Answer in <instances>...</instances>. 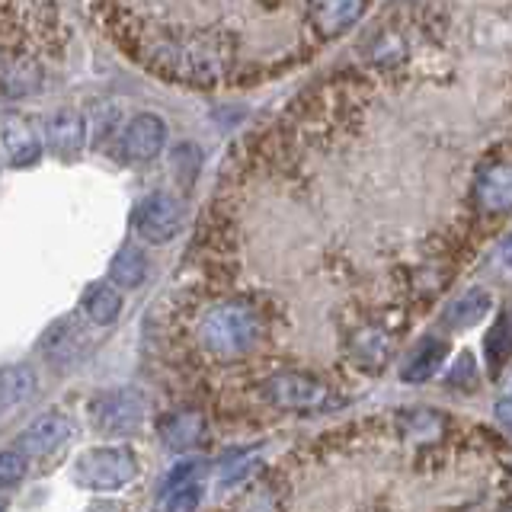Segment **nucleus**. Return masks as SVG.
<instances>
[{
	"label": "nucleus",
	"mask_w": 512,
	"mask_h": 512,
	"mask_svg": "<svg viewBox=\"0 0 512 512\" xmlns=\"http://www.w3.org/2000/svg\"><path fill=\"white\" fill-rule=\"evenodd\" d=\"M260 317L250 311L247 304H218L199 324V340L202 346L218 359H237L250 352L260 340Z\"/></svg>",
	"instance_id": "f257e3e1"
},
{
	"label": "nucleus",
	"mask_w": 512,
	"mask_h": 512,
	"mask_svg": "<svg viewBox=\"0 0 512 512\" xmlns=\"http://www.w3.org/2000/svg\"><path fill=\"white\" fill-rule=\"evenodd\" d=\"M71 477H74V484L84 490L112 493V490L128 487L138 477V458L132 448H125V445L90 448V452L77 458Z\"/></svg>",
	"instance_id": "f03ea898"
},
{
	"label": "nucleus",
	"mask_w": 512,
	"mask_h": 512,
	"mask_svg": "<svg viewBox=\"0 0 512 512\" xmlns=\"http://www.w3.org/2000/svg\"><path fill=\"white\" fill-rule=\"evenodd\" d=\"M144 420V397L135 388H116L93 397V426L106 436H128Z\"/></svg>",
	"instance_id": "7ed1b4c3"
},
{
	"label": "nucleus",
	"mask_w": 512,
	"mask_h": 512,
	"mask_svg": "<svg viewBox=\"0 0 512 512\" xmlns=\"http://www.w3.org/2000/svg\"><path fill=\"white\" fill-rule=\"evenodd\" d=\"M183 221H186V212L180 199H173L170 192H151L135 212V231L148 240V244H167V240H173L183 231Z\"/></svg>",
	"instance_id": "20e7f679"
},
{
	"label": "nucleus",
	"mask_w": 512,
	"mask_h": 512,
	"mask_svg": "<svg viewBox=\"0 0 512 512\" xmlns=\"http://www.w3.org/2000/svg\"><path fill=\"white\" fill-rule=\"evenodd\" d=\"M263 394L269 404H276L282 410H317L330 400L324 384L311 375H298V372H285V375L269 378L263 384Z\"/></svg>",
	"instance_id": "39448f33"
},
{
	"label": "nucleus",
	"mask_w": 512,
	"mask_h": 512,
	"mask_svg": "<svg viewBox=\"0 0 512 512\" xmlns=\"http://www.w3.org/2000/svg\"><path fill=\"white\" fill-rule=\"evenodd\" d=\"M93 349V333L77 317H61L42 336V352L52 365H77Z\"/></svg>",
	"instance_id": "423d86ee"
},
{
	"label": "nucleus",
	"mask_w": 512,
	"mask_h": 512,
	"mask_svg": "<svg viewBox=\"0 0 512 512\" xmlns=\"http://www.w3.org/2000/svg\"><path fill=\"white\" fill-rule=\"evenodd\" d=\"M71 436H74L71 416L52 410V413H42L39 420H32L23 429L20 442H16V452H20L23 458L26 455H32V458H48V455H55L58 448L68 442Z\"/></svg>",
	"instance_id": "0eeeda50"
},
{
	"label": "nucleus",
	"mask_w": 512,
	"mask_h": 512,
	"mask_svg": "<svg viewBox=\"0 0 512 512\" xmlns=\"http://www.w3.org/2000/svg\"><path fill=\"white\" fill-rule=\"evenodd\" d=\"M0 157L10 167H32L42 157V144L36 132L16 112H0Z\"/></svg>",
	"instance_id": "6e6552de"
},
{
	"label": "nucleus",
	"mask_w": 512,
	"mask_h": 512,
	"mask_svg": "<svg viewBox=\"0 0 512 512\" xmlns=\"http://www.w3.org/2000/svg\"><path fill=\"white\" fill-rule=\"evenodd\" d=\"M167 141V125L154 112H141L125 128V154L132 160H154L160 151H164Z\"/></svg>",
	"instance_id": "1a4fd4ad"
},
{
	"label": "nucleus",
	"mask_w": 512,
	"mask_h": 512,
	"mask_svg": "<svg viewBox=\"0 0 512 512\" xmlns=\"http://www.w3.org/2000/svg\"><path fill=\"white\" fill-rule=\"evenodd\" d=\"M45 135L52 151L61 157H74L84 151L87 141V122L77 109H58L45 119Z\"/></svg>",
	"instance_id": "9d476101"
},
{
	"label": "nucleus",
	"mask_w": 512,
	"mask_h": 512,
	"mask_svg": "<svg viewBox=\"0 0 512 512\" xmlns=\"http://www.w3.org/2000/svg\"><path fill=\"white\" fill-rule=\"evenodd\" d=\"M477 202L484 212H509L512 208V164H490L477 176Z\"/></svg>",
	"instance_id": "9b49d317"
},
{
	"label": "nucleus",
	"mask_w": 512,
	"mask_h": 512,
	"mask_svg": "<svg viewBox=\"0 0 512 512\" xmlns=\"http://www.w3.org/2000/svg\"><path fill=\"white\" fill-rule=\"evenodd\" d=\"M80 311L90 320L93 327H109L116 324L119 314H122V295L116 285L109 282H93L84 298H80Z\"/></svg>",
	"instance_id": "f8f14e48"
},
{
	"label": "nucleus",
	"mask_w": 512,
	"mask_h": 512,
	"mask_svg": "<svg viewBox=\"0 0 512 512\" xmlns=\"http://www.w3.org/2000/svg\"><path fill=\"white\" fill-rule=\"evenodd\" d=\"M487 314H490V295L484 292V288H471V292H464L461 298H455L452 304H448L442 324L452 327V330H468V327L480 324Z\"/></svg>",
	"instance_id": "ddd939ff"
},
{
	"label": "nucleus",
	"mask_w": 512,
	"mask_h": 512,
	"mask_svg": "<svg viewBox=\"0 0 512 512\" xmlns=\"http://www.w3.org/2000/svg\"><path fill=\"white\" fill-rule=\"evenodd\" d=\"M32 394H36V372L29 365L0 368V413L26 404Z\"/></svg>",
	"instance_id": "4468645a"
},
{
	"label": "nucleus",
	"mask_w": 512,
	"mask_h": 512,
	"mask_svg": "<svg viewBox=\"0 0 512 512\" xmlns=\"http://www.w3.org/2000/svg\"><path fill=\"white\" fill-rule=\"evenodd\" d=\"M205 432V420L196 410H183V413H173L160 423V436H164V445L173 448V452H186L192 448Z\"/></svg>",
	"instance_id": "2eb2a0df"
},
{
	"label": "nucleus",
	"mask_w": 512,
	"mask_h": 512,
	"mask_svg": "<svg viewBox=\"0 0 512 512\" xmlns=\"http://www.w3.org/2000/svg\"><path fill=\"white\" fill-rule=\"evenodd\" d=\"M442 359H445V343H442V340H423L420 346L413 349V356H410V362L404 365V372H400V378L410 381V384L429 381L432 375L439 372Z\"/></svg>",
	"instance_id": "dca6fc26"
},
{
	"label": "nucleus",
	"mask_w": 512,
	"mask_h": 512,
	"mask_svg": "<svg viewBox=\"0 0 512 512\" xmlns=\"http://www.w3.org/2000/svg\"><path fill=\"white\" fill-rule=\"evenodd\" d=\"M365 13L362 4H346V0H336V4H317L311 10V20L314 26L324 32V36H336V32L349 29L352 23L359 20V16Z\"/></svg>",
	"instance_id": "f3484780"
},
{
	"label": "nucleus",
	"mask_w": 512,
	"mask_h": 512,
	"mask_svg": "<svg viewBox=\"0 0 512 512\" xmlns=\"http://www.w3.org/2000/svg\"><path fill=\"white\" fill-rule=\"evenodd\" d=\"M148 276V260L138 247H122L109 263V279L119 288H138Z\"/></svg>",
	"instance_id": "a211bd4d"
},
{
	"label": "nucleus",
	"mask_w": 512,
	"mask_h": 512,
	"mask_svg": "<svg viewBox=\"0 0 512 512\" xmlns=\"http://www.w3.org/2000/svg\"><path fill=\"white\" fill-rule=\"evenodd\" d=\"M512 356V308H506L487 336V359H490V372L496 375Z\"/></svg>",
	"instance_id": "6ab92c4d"
},
{
	"label": "nucleus",
	"mask_w": 512,
	"mask_h": 512,
	"mask_svg": "<svg viewBox=\"0 0 512 512\" xmlns=\"http://www.w3.org/2000/svg\"><path fill=\"white\" fill-rule=\"evenodd\" d=\"M202 496H205V487L199 480H189V484H180V487H167L164 496L157 500L154 512H196Z\"/></svg>",
	"instance_id": "aec40b11"
},
{
	"label": "nucleus",
	"mask_w": 512,
	"mask_h": 512,
	"mask_svg": "<svg viewBox=\"0 0 512 512\" xmlns=\"http://www.w3.org/2000/svg\"><path fill=\"white\" fill-rule=\"evenodd\" d=\"M23 477H26V458L16 448L0 452V490H13Z\"/></svg>",
	"instance_id": "412c9836"
},
{
	"label": "nucleus",
	"mask_w": 512,
	"mask_h": 512,
	"mask_svg": "<svg viewBox=\"0 0 512 512\" xmlns=\"http://www.w3.org/2000/svg\"><path fill=\"white\" fill-rule=\"evenodd\" d=\"M356 349H359V356H362V359H368V362H381L384 356H388L391 343H388V336H384L381 330H362V333L356 336Z\"/></svg>",
	"instance_id": "4be33fe9"
},
{
	"label": "nucleus",
	"mask_w": 512,
	"mask_h": 512,
	"mask_svg": "<svg viewBox=\"0 0 512 512\" xmlns=\"http://www.w3.org/2000/svg\"><path fill=\"white\" fill-rule=\"evenodd\" d=\"M496 420L512 432V397H503L500 404H496Z\"/></svg>",
	"instance_id": "5701e85b"
},
{
	"label": "nucleus",
	"mask_w": 512,
	"mask_h": 512,
	"mask_svg": "<svg viewBox=\"0 0 512 512\" xmlns=\"http://www.w3.org/2000/svg\"><path fill=\"white\" fill-rule=\"evenodd\" d=\"M500 263L512 269V234L503 240V247H500Z\"/></svg>",
	"instance_id": "b1692460"
},
{
	"label": "nucleus",
	"mask_w": 512,
	"mask_h": 512,
	"mask_svg": "<svg viewBox=\"0 0 512 512\" xmlns=\"http://www.w3.org/2000/svg\"><path fill=\"white\" fill-rule=\"evenodd\" d=\"M0 512H4V500H0Z\"/></svg>",
	"instance_id": "393cba45"
},
{
	"label": "nucleus",
	"mask_w": 512,
	"mask_h": 512,
	"mask_svg": "<svg viewBox=\"0 0 512 512\" xmlns=\"http://www.w3.org/2000/svg\"><path fill=\"white\" fill-rule=\"evenodd\" d=\"M509 397H512V394H509Z\"/></svg>",
	"instance_id": "a878e982"
}]
</instances>
